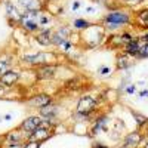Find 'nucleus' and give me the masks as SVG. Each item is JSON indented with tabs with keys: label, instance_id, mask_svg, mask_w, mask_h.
<instances>
[{
	"label": "nucleus",
	"instance_id": "f257e3e1",
	"mask_svg": "<svg viewBox=\"0 0 148 148\" xmlns=\"http://www.w3.org/2000/svg\"><path fill=\"white\" fill-rule=\"evenodd\" d=\"M99 22L102 24V27L105 28L107 33L121 31L132 24V12H129L127 9H123V8L108 10L107 14L101 16Z\"/></svg>",
	"mask_w": 148,
	"mask_h": 148
},
{
	"label": "nucleus",
	"instance_id": "f03ea898",
	"mask_svg": "<svg viewBox=\"0 0 148 148\" xmlns=\"http://www.w3.org/2000/svg\"><path fill=\"white\" fill-rule=\"evenodd\" d=\"M18 62L25 65L27 68H36L45 64L58 62V52L45 49V51H25L18 55Z\"/></svg>",
	"mask_w": 148,
	"mask_h": 148
},
{
	"label": "nucleus",
	"instance_id": "7ed1b4c3",
	"mask_svg": "<svg viewBox=\"0 0 148 148\" xmlns=\"http://www.w3.org/2000/svg\"><path fill=\"white\" fill-rule=\"evenodd\" d=\"M107 34L108 33L105 31V28L102 27L101 22H93L89 28L80 31L77 46L83 47V49H95L98 46L104 45V42L107 39Z\"/></svg>",
	"mask_w": 148,
	"mask_h": 148
},
{
	"label": "nucleus",
	"instance_id": "20e7f679",
	"mask_svg": "<svg viewBox=\"0 0 148 148\" xmlns=\"http://www.w3.org/2000/svg\"><path fill=\"white\" fill-rule=\"evenodd\" d=\"M133 39H136L132 31H127V30H121V31H116V33H110L107 34V39L104 42L105 47L108 49H113V51H123L126 47L127 43H130Z\"/></svg>",
	"mask_w": 148,
	"mask_h": 148
},
{
	"label": "nucleus",
	"instance_id": "39448f33",
	"mask_svg": "<svg viewBox=\"0 0 148 148\" xmlns=\"http://www.w3.org/2000/svg\"><path fill=\"white\" fill-rule=\"evenodd\" d=\"M99 102H101L99 98L95 95H83L76 102V113L83 114L84 117L90 119L96 113L98 107H99Z\"/></svg>",
	"mask_w": 148,
	"mask_h": 148
},
{
	"label": "nucleus",
	"instance_id": "423d86ee",
	"mask_svg": "<svg viewBox=\"0 0 148 148\" xmlns=\"http://www.w3.org/2000/svg\"><path fill=\"white\" fill-rule=\"evenodd\" d=\"M34 76H36V83H43V82H52L58 77L59 74V64H45L40 67L33 68Z\"/></svg>",
	"mask_w": 148,
	"mask_h": 148
},
{
	"label": "nucleus",
	"instance_id": "0eeeda50",
	"mask_svg": "<svg viewBox=\"0 0 148 148\" xmlns=\"http://www.w3.org/2000/svg\"><path fill=\"white\" fill-rule=\"evenodd\" d=\"M73 27L71 24H61V25L52 28V47L56 51L62 46L67 40L73 39Z\"/></svg>",
	"mask_w": 148,
	"mask_h": 148
},
{
	"label": "nucleus",
	"instance_id": "6e6552de",
	"mask_svg": "<svg viewBox=\"0 0 148 148\" xmlns=\"http://www.w3.org/2000/svg\"><path fill=\"white\" fill-rule=\"evenodd\" d=\"M37 12L39 10H22V15L19 19L18 27L27 34H34L39 28V22H37Z\"/></svg>",
	"mask_w": 148,
	"mask_h": 148
},
{
	"label": "nucleus",
	"instance_id": "1a4fd4ad",
	"mask_svg": "<svg viewBox=\"0 0 148 148\" xmlns=\"http://www.w3.org/2000/svg\"><path fill=\"white\" fill-rule=\"evenodd\" d=\"M51 102H53V96L47 92H37L30 95L25 99V105L28 108H34V110H40L46 105H49Z\"/></svg>",
	"mask_w": 148,
	"mask_h": 148
},
{
	"label": "nucleus",
	"instance_id": "9d476101",
	"mask_svg": "<svg viewBox=\"0 0 148 148\" xmlns=\"http://www.w3.org/2000/svg\"><path fill=\"white\" fill-rule=\"evenodd\" d=\"M53 127H55V125L53 123H51V121H43V125L42 126H39L34 132H31L30 135H28V139H33V141H39V142H45V141H47L49 138H52L53 136Z\"/></svg>",
	"mask_w": 148,
	"mask_h": 148
},
{
	"label": "nucleus",
	"instance_id": "9b49d317",
	"mask_svg": "<svg viewBox=\"0 0 148 148\" xmlns=\"http://www.w3.org/2000/svg\"><path fill=\"white\" fill-rule=\"evenodd\" d=\"M132 27H135L139 31H148V6L139 8L135 12H132Z\"/></svg>",
	"mask_w": 148,
	"mask_h": 148
},
{
	"label": "nucleus",
	"instance_id": "f8f14e48",
	"mask_svg": "<svg viewBox=\"0 0 148 148\" xmlns=\"http://www.w3.org/2000/svg\"><path fill=\"white\" fill-rule=\"evenodd\" d=\"M3 6H5V14H6L8 22L14 27L18 25L19 19H21V15H22V10L18 8V5L15 2H12V0H5Z\"/></svg>",
	"mask_w": 148,
	"mask_h": 148
},
{
	"label": "nucleus",
	"instance_id": "ddd939ff",
	"mask_svg": "<svg viewBox=\"0 0 148 148\" xmlns=\"http://www.w3.org/2000/svg\"><path fill=\"white\" fill-rule=\"evenodd\" d=\"M22 79V70H16V68H10L9 71H6L2 77H0V82H2L8 89H14L19 84Z\"/></svg>",
	"mask_w": 148,
	"mask_h": 148
},
{
	"label": "nucleus",
	"instance_id": "4468645a",
	"mask_svg": "<svg viewBox=\"0 0 148 148\" xmlns=\"http://www.w3.org/2000/svg\"><path fill=\"white\" fill-rule=\"evenodd\" d=\"M31 37L40 47H45V49H51L52 47V28L39 30L37 33L31 34Z\"/></svg>",
	"mask_w": 148,
	"mask_h": 148
},
{
	"label": "nucleus",
	"instance_id": "2eb2a0df",
	"mask_svg": "<svg viewBox=\"0 0 148 148\" xmlns=\"http://www.w3.org/2000/svg\"><path fill=\"white\" fill-rule=\"evenodd\" d=\"M43 121H45V120H43L40 116H28L27 119H24V121L21 123L19 130H21L22 133H25L27 136H28L31 132H34L39 126L43 125Z\"/></svg>",
	"mask_w": 148,
	"mask_h": 148
},
{
	"label": "nucleus",
	"instance_id": "dca6fc26",
	"mask_svg": "<svg viewBox=\"0 0 148 148\" xmlns=\"http://www.w3.org/2000/svg\"><path fill=\"white\" fill-rule=\"evenodd\" d=\"M21 130H12L9 133L5 135V145L9 148H18V147H24V136H22Z\"/></svg>",
	"mask_w": 148,
	"mask_h": 148
},
{
	"label": "nucleus",
	"instance_id": "f3484780",
	"mask_svg": "<svg viewBox=\"0 0 148 148\" xmlns=\"http://www.w3.org/2000/svg\"><path fill=\"white\" fill-rule=\"evenodd\" d=\"M133 59L135 58H132L130 55H127L126 52H123V51L117 52V55H116V70L117 71H125V70L130 68L133 65V62H135Z\"/></svg>",
	"mask_w": 148,
	"mask_h": 148
},
{
	"label": "nucleus",
	"instance_id": "a211bd4d",
	"mask_svg": "<svg viewBox=\"0 0 148 148\" xmlns=\"http://www.w3.org/2000/svg\"><path fill=\"white\" fill-rule=\"evenodd\" d=\"M58 113H59V105L55 104V102H51L49 105H46V107H43V108L39 110V116L43 120L51 121V123H53V120L56 119Z\"/></svg>",
	"mask_w": 148,
	"mask_h": 148
},
{
	"label": "nucleus",
	"instance_id": "6ab92c4d",
	"mask_svg": "<svg viewBox=\"0 0 148 148\" xmlns=\"http://www.w3.org/2000/svg\"><path fill=\"white\" fill-rule=\"evenodd\" d=\"M21 10H43L46 3L43 0H15Z\"/></svg>",
	"mask_w": 148,
	"mask_h": 148
},
{
	"label": "nucleus",
	"instance_id": "aec40b11",
	"mask_svg": "<svg viewBox=\"0 0 148 148\" xmlns=\"http://www.w3.org/2000/svg\"><path fill=\"white\" fill-rule=\"evenodd\" d=\"M37 22H39V28L40 30L52 28L53 22H55V16L51 14V12H47L46 9H43V10L37 12Z\"/></svg>",
	"mask_w": 148,
	"mask_h": 148
},
{
	"label": "nucleus",
	"instance_id": "412c9836",
	"mask_svg": "<svg viewBox=\"0 0 148 148\" xmlns=\"http://www.w3.org/2000/svg\"><path fill=\"white\" fill-rule=\"evenodd\" d=\"M108 117L107 116H99L93 119L92 121V127H90V135L92 136H96L98 133H101L102 130H107V126H108Z\"/></svg>",
	"mask_w": 148,
	"mask_h": 148
},
{
	"label": "nucleus",
	"instance_id": "4be33fe9",
	"mask_svg": "<svg viewBox=\"0 0 148 148\" xmlns=\"http://www.w3.org/2000/svg\"><path fill=\"white\" fill-rule=\"evenodd\" d=\"M15 65V56L10 53H0V77L3 76L6 71L14 68Z\"/></svg>",
	"mask_w": 148,
	"mask_h": 148
},
{
	"label": "nucleus",
	"instance_id": "5701e85b",
	"mask_svg": "<svg viewBox=\"0 0 148 148\" xmlns=\"http://www.w3.org/2000/svg\"><path fill=\"white\" fill-rule=\"evenodd\" d=\"M142 141V135L141 132H130L125 136V141H123V147L121 148H135L138 147Z\"/></svg>",
	"mask_w": 148,
	"mask_h": 148
},
{
	"label": "nucleus",
	"instance_id": "b1692460",
	"mask_svg": "<svg viewBox=\"0 0 148 148\" xmlns=\"http://www.w3.org/2000/svg\"><path fill=\"white\" fill-rule=\"evenodd\" d=\"M139 47H141V39H139V37H136V39H133L130 43L126 45V47L123 49V52H126L127 55H130L132 58L136 59V56L139 53Z\"/></svg>",
	"mask_w": 148,
	"mask_h": 148
},
{
	"label": "nucleus",
	"instance_id": "393cba45",
	"mask_svg": "<svg viewBox=\"0 0 148 148\" xmlns=\"http://www.w3.org/2000/svg\"><path fill=\"white\" fill-rule=\"evenodd\" d=\"M92 21H89V19H86V18H83V16H77V18H74L73 19V22H71V27H73V30H76V31H83V30H86V28H89L90 25H92Z\"/></svg>",
	"mask_w": 148,
	"mask_h": 148
},
{
	"label": "nucleus",
	"instance_id": "a878e982",
	"mask_svg": "<svg viewBox=\"0 0 148 148\" xmlns=\"http://www.w3.org/2000/svg\"><path fill=\"white\" fill-rule=\"evenodd\" d=\"M147 0H117V3L120 8L123 9H133V8H138L141 5H144Z\"/></svg>",
	"mask_w": 148,
	"mask_h": 148
},
{
	"label": "nucleus",
	"instance_id": "bb28decb",
	"mask_svg": "<svg viewBox=\"0 0 148 148\" xmlns=\"http://www.w3.org/2000/svg\"><path fill=\"white\" fill-rule=\"evenodd\" d=\"M96 74L99 77H110L111 74H113V67H110V65H99L96 70Z\"/></svg>",
	"mask_w": 148,
	"mask_h": 148
},
{
	"label": "nucleus",
	"instance_id": "cd10ccee",
	"mask_svg": "<svg viewBox=\"0 0 148 148\" xmlns=\"http://www.w3.org/2000/svg\"><path fill=\"white\" fill-rule=\"evenodd\" d=\"M145 58H148V42L141 40V47H139V53L136 59H145Z\"/></svg>",
	"mask_w": 148,
	"mask_h": 148
},
{
	"label": "nucleus",
	"instance_id": "c85d7f7f",
	"mask_svg": "<svg viewBox=\"0 0 148 148\" xmlns=\"http://www.w3.org/2000/svg\"><path fill=\"white\" fill-rule=\"evenodd\" d=\"M42 142L39 141H33V139H27L24 142V148H40Z\"/></svg>",
	"mask_w": 148,
	"mask_h": 148
},
{
	"label": "nucleus",
	"instance_id": "c756f323",
	"mask_svg": "<svg viewBox=\"0 0 148 148\" xmlns=\"http://www.w3.org/2000/svg\"><path fill=\"white\" fill-rule=\"evenodd\" d=\"M98 12V8L96 6H86L84 8V10H83V14H84V16H92V15H95Z\"/></svg>",
	"mask_w": 148,
	"mask_h": 148
},
{
	"label": "nucleus",
	"instance_id": "7c9ffc66",
	"mask_svg": "<svg viewBox=\"0 0 148 148\" xmlns=\"http://www.w3.org/2000/svg\"><path fill=\"white\" fill-rule=\"evenodd\" d=\"M83 8V2L82 0H74V2L71 3V12H77Z\"/></svg>",
	"mask_w": 148,
	"mask_h": 148
},
{
	"label": "nucleus",
	"instance_id": "2f4dec72",
	"mask_svg": "<svg viewBox=\"0 0 148 148\" xmlns=\"http://www.w3.org/2000/svg\"><path fill=\"white\" fill-rule=\"evenodd\" d=\"M125 92H126L127 95H133L135 92H136V86H135V84H129V86H126V88H125Z\"/></svg>",
	"mask_w": 148,
	"mask_h": 148
},
{
	"label": "nucleus",
	"instance_id": "473e14b6",
	"mask_svg": "<svg viewBox=\"0 0 148 148\" xmlns=\"http://www.w3.org/2000/svg\"><path fill=\"white\" fill-rule=\"evenodd\" d=\"M9 90H10V89H8L6 86H5L2 82H0V98H5V95H6Z\"/></svg>",
	"mask_w": 148,
	"mask_h": 148
},
{
	"label": "nucleus",
	"instance_id": "72a5a7b5",
	"mask_svg": "<svg viewBox=\"0 0 148 148\" xmlns=\"http://www.w3.org/2000/svg\"><path fill=\"white\" fill-rule=\"evenodd\" d=\"M135 117H136V121L139 123V125H144V123L148 121L147 117H144V116H141V114H136V113H135Z\"/></svg>",
	"mask_w": 148,
	"mask_h": 148
},
{
	"label": "nucleus",
	"instance_id": "f704fd0d",
	"mask_svg": "<svg viewBox=\"0 0 148 148\" xmlns=\"http://www.w3.org/2000/svg\"><path fill=\"white\" fill-rule=\"evenodd\" d=\"M138 96H139V98H147V96H148V90H147V89L139 90V92H138Z\"/></svg>",
	"mask_w": 148,
	"mask_h": 148
},
{
	"label": "nucleus",
	"instance_id": "c9c22d12",
	"mask_svg": "<svg viewBox=\"0 0 148 148\" xmlns=\"http://www.w3.org/2000/svg\"><path fill=\"white\" fill-rule=\"evenodd\" d=\"M139 39H141L142 42H148V31H147L145 34H142V36H139Z\"/></svg>",
	"mask_w": 148,
	"mask_h": 148
},
{
	"label": "nucleus",
	"instance_id": "e433bc0d",
	"mask_svg": "<svg viewBox=\"0 0 148 148\" xmlns=\"http://www.w3.org/2000/svg\"><path fill=\"white\" fill-rule=\"evenodd\" d=\"M93 148H108L107 145H104V144H99V142H96L95 145H93Z\"/></svg>",
	"mask_w": 148,
	"mask_h": 148
},
{
	"label": "nucleus",
	"instance_id": "4c0bfd02",
	"mask_svg": "<svg viewBox=\"0 0 148 148\" xmlns=\"http://www.w3.org/2000/svg\"><path fill=\"white\" fill-rule=\"evenodd\" d=\"M10 119H12L10 114H6V116H5V120H10Z\"/></svg>",
	"mask_w": 148,
	"mask_h": 148
},
{
	"label": "nucleus",
	"instance_id": "58836bf2",
	"mask_svg": "<svg viewBox=\"0 0 148 148\" xmlns=\"http://www.w3.org/2000/svg\"><path fill=\"white\" fill-rule=\"evenodd\" d=\"M142 148H148V142H147V144H145V145H144Z\"/></svg>",
	"mask_w": 148,
	"mask_h": 148
},
{
	"label": "nucleus",
	"instance_id": "ea45409f",
	"mask_svg": "<svg viewBox=\"0 0 148 148\" xmlns=\"http://www.w3.org/2000/svg\"><path fill=\"white\" fill-rule=\"evenodd\" d=\"M92 2H95V3H98V2H101V0H92Z\"/></svg>",
	"mask_w": 148,
	"mask_h": 148
}]
</instances>
